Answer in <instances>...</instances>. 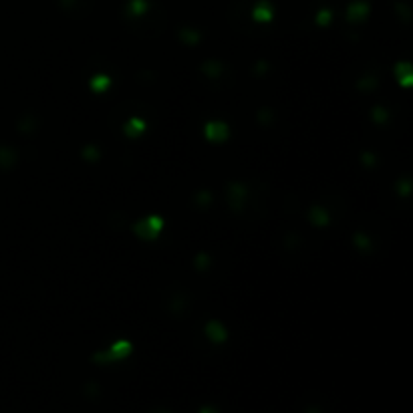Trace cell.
I'll return each mask as SVG.
<instances>
[{
    "label": "cell",
    "instance_id": "obj_1",
    "mask_svg": "<svg viewBox=\"0 0 413 413\" xmlns=\"http://www.w3.org/2000/svg\"><path fill=\"white\" fill-rule=\"evenodd\" d=\"M161 226H163L161 218H158V216H151V218H147V220H143V222H139L135 226V232L141 238H145V240H151V238L158 236V232L161 230Z\"/></svg>",
    "mask_w": 413,
    "mask_h": 413
},
{
    "label": "cell",
    "instance_id": "obj_2",
    "mask_svg": "<svg viewBox=\"0 0 413 413\" xmlns=\"http://www.w3.org/2000/svg\"><path fill=\"white\" fill-rule=\"evenodd\" d=\"M129 353H131V345H129L127 341H117L113 347L107 353H103V355H95V359L97 361H115V359H123V357H127Z\"/></svg>",
    "mask_w": 413,
    "mask_h": 413
},
{
    "label": "cell",
    "instance_id": "obj_3",
    "mask_svg": "<svg viewBox=\"0 0 413 413\" xmlns=\"http://www.w3.org/2000/svg\"><path fill=\"white\" fill-rule=\"evenodd\" d=\"M228 135V129L224 123H208L206 125V137L210 141H222Z\"/></svg>",
    "mask_w": 413,
    "mask_h": 413
},
{
    "label": "cell",
    "instance_id": "obj_4",
    "mask_svg": "<svg viewBox=\"0 0 413 413\" xmlns=\"http://www.w3.org/2000/svg\"><path fill=\"white\" fill-rule=\"evenodd\" d=\"M206 333H208V337L212 339V341H216V343H220V341H224L226 339V331H224V327H220V322H210L208 327H206Z\"/></svg>",
    "mask_w": 413,
    "mask_h": 413
},
{
    "label": "cell",
    "instance_id": "obj_5",
    "mask_svg": "<svg viewBox=\"0 0 413 413\" xmlns=\"http://www.w3.org/2000/svg\"><path fill=\"white\" fill-rule=\"evenodd\" d=\"M143 129H145V123L141 119H131V121H127V125H125V133L129 137H137Z\"/></svg>",
    "mask_w": 413,
    "mask_h": 413
},
{
    "label": "cell",
    "instance_id": "obj_6",
    "mask_svg": "<svg viewBox=\"0 0 413 413\" xmlns=\"http://www.w3.org/2000/svg\"><path fill=\"white\" fill-rule=\"evenodd\" d=\"M254 18H256V20H268V18H270V8H266V6H258V8L254 10Z\"/></svg>",
    "mask_w": 413,
    "mask_h": 413
},
{
    "label": "cell",
    "instance_id": "obj_7",
    "mask_svg": "<svg viewBox=\"0 0 413 413\" xmlns=\"http://www.w3.org/2000/svg\"><path fill=\"white\" fill-rule=\"evenodd\" d=\"M91 85H93V89L101 91L103 87H107V85H109V79H107V77H101V79H95V81H93Z\"/></svg>",
    "mask_w": 413,
    "mask_h": 413
},
{
    "label": "cell",
    "instance_id": "obj_8",
    "mask_svg": "<svg viewBox=\"0 0 413 413\" xmlns=\"http://www.w3.org/2000/svg\"><path fill=\"white\" fill-rule=\"evenodd\" d=\"M200 413H218V411H216L214 407H202V409H200Z\"/></svg>",
    "mask_w": 413,
    "mask_h": 413
},
{
    "label": "cell",
    "instance_id": "obj_9",
    "mask_svg": "<svg viewBox=\"0 0 413 413\" xmlns=\"http://www.w3.org/2000/svg\"><path fill=\"white\" fill-rule=\"evenodd\" d=\"M158 413H167V411H158Z\"/></svg>",
    "mask_w": 413,
    "mask_h": 413
}]
</instances>
